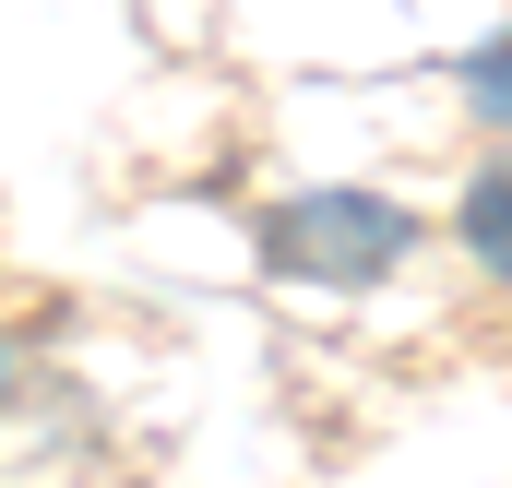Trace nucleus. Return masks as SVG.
Wrapping results in <instances>:
<instances>
[{
	"mask_svg": "<svg viewBox=\"0 0 512 488\" xmlns=\"http://www.w3.org/2000/svg\"><path fill=\"white\" fill-rule=\"evenodd\" d=\"M465 108H477L489 131H512V36H489V48L465 60Z\"/></svg>",
	"mask_w": 512,
	"mask_h": 488,
	"instance_id": "obj_3",
	"label": "nucleus"
},
{
	"mask_svg": "<svg viewBox=\"0 0 512 488\" xmlns=\"http://www.w3.org/2000/svg\"><path fill=\"white\" fill-rule=\"evenodd\" d=\"M405 203H382V191H298L274 227H262V250L286 262V274H310V286H370V274H393L405 262Z\"/></svg>",
	"mask_w": 512,
	"mask_h": 488,
	"instance_id": "obj_1",
	"label": "nucleus"
},
{
	"mask_svg": "<svg viewBox=\"0 0 512 488\" xmlns=\"http://www.w3.org/2000/svg\"><path fill=\"white\" fill-rule=\"evenodd\" d=\"M453 239L477 250L489 274H512V143L477 167V179H465V203H453Z\"/></svg>",
	"mask_w": 512,
	"mask_h": 488,
	"instance_id": "obj_2",
	"label": "nucleus"
}]
</instances>
